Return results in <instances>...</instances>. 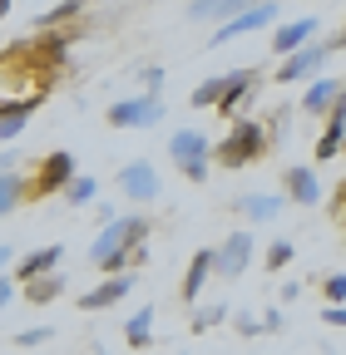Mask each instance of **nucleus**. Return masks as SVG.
Masks as SVG:
<instances>
[{
    "instance_id": "nucleus-14",
    "label": "nucleus",
    "mask_w": 346,
    "mask_h": 355,
    "mask_svg": "<svg viewBox=\"0 0 346 355\" xmlns=\"http://www.w3.org/2000/svg\"><path fill=\"white\" fill-rule=\"evenodd\" d=\"M129 291H134V272H124V277H104V282H94V286H90V296H79V311H109V306H119Z\"/></svg>"
},
{
    "instance_id": "nucleus-9",
    "label": "nucleus",
    "mask_w": 346,
    "mask_h": 355,
    "mask_svg": "<svg viewBox=\"0 0 346 355\" xmlns=\"http://www.w3.org/2000/svg\"><path fill=\"white\" fill-rule=\"evenodd\" d=\"M317 40H322V20H317V15L282 20V25L272 30V55H277V60H287V55L307 50V44H317Z\"/></svg>"
},
{
    "instance_id": "nucleus-18",
    "label": "nucleus",
    "mask_w": 346,
    "mask_h": 355,
    "mask_svg": "<svg viewBox=\"0 0 346 355\" xmlns=\"http://www.w3.org/2000/svg\"><path fill=\"white\" fill-rule=\"evenodd\" d=\"M124 340H129V350H149L158 336H154V306H139L134 316L124 321Z\"/></svg>"
},
{
    "instance_id": "nucleus-17",
    "label": "nucleus",
    "mask_w": 346,
    "mask_h": 355,
    "mask_svg": "<svg viewBox=\"0 0 346 355\" xmlns=\"http://www.w3.org/2000/svg\"><path fill=\"white\" fill-rule=\"evenodd\" d=\"M233 207H238L242 217H252V222H272V217L282 212V193H242Z\"/></svg>"
},
{
    "instance_id": "nucleus-13",
    "label": "nucleus",
    "mask_w": 346,
    "mask_h": 355,
    "mask_svg": "<svg viewBox=\"0 0 346 355\" xmlns=\"http://www.w3.org/2000/svg\"><path fill=\"white\" fill-rule=\"evenodd\" d=\"M213 282V247H198L188 257V272H183V286H179V301L183 306H198L203 301V286Z\"/></svg>"
},
{
    "instance_id": "nucleus-1",
    "label": "nucleus",
    "mask_w": 346,
    "mask_h": 355,
    "mask_svg": "<svg viewBox=\"0 0 346 355\" xmlns=\"http://www.w3.org/2000/svg\"><path fill=\"white\" fill-rule=\"evenodd\" d=\"M149 232H154V222H149L144 212H134V217H114L109 227H99V237L90 242L94 272H104V277L139 272V266L149 261Z\"/></svg>"
},
{
    "instance_id": "nucleus-42",
    "label": "nucleus",
    "mask_w": 346,
    "mask_h": 355,
    "mask_svg": "<svg viewBox=\"0 0 346 355\" xmlns=\"http://www.w3.org/2000/svg\"><path fill=\"white\" fill-rule=\"evenodd\" d=\"M341 153H346V148H341Z\"/></svg>"
},
{
    "instance_id": "nucleus-5",
    "label": "nucleus",
    "mask_w": 346,
    "mask_h": 355,
    "mask_svg": "<svg viewBox=\"0 0 346 355\" xmlns=\"http://www.w3.org/2000/svg\"><path fill=\"white\" fill-rule=\"evenodd\" d=\"M104 119H109V128H154V123H163V99L158 94H129V99H114Z\"/></svg>"
},
{
    "instance_id": "nucleus-11",
    "label": "nucleus",
    "mask_w": 346,
    "mask_h": 355,
    "mask_svg": "<svg viewBox=\"0 0 346 355\" xmlns=\"http://www.w3.org/2000/svg\"><path fill=\"white\" fill-rule=\"evenodd\" d=\"M282 202H297V207H322V183L312 168H287L282 173Z\"/></svg>"
},
{
    "instance_id": "nucleus-34",
    "label": "nucleus",
    "mask_w": 346,
    "mask_h": 355,
    "mask_svg": "<svg viewBox=\"0 0 346 355\" xmlns=\"http://www.w3.org/2000/svg\"><path fill=\"white\" fill-rule=\"evenodd\" d=\"M208 168H213V163H188V168H179V173L188 178V183H208Z\"/></svg>"
},
{
    "instance_id": "nucleus-32",
    "label": "nucleus",
    "mask_w": 346,
    "mask_h": 355,
    "mask_svg": "<svg viewBox=\"0 0 346 355\" xmlns=\"http://www.w3.org/2000/svg\"><path fill=\"white\" fill-rule=\"evenodd\" d=\"M297 296H302V282L292 277V282H282V291H277V306H292Z\"/></svg>"
},
{
    "instance_id": "nucleus-10",
    "label": "nucleus",
    "mask_w": 346,
    "mask_h": 355,
    "mask_svg": "<svg viewBox=\"0 0 346 355\" xmlns=\"http://www.w3.org/2000/svg\"><path fill=\"white\" fill-rule=\"evenodd\" d=\"M168 158L173 168H188V163H213V139L203 128H179L168 139Z\"/></svg>"
},
{
    "instance_id": "nucleus-24",
    "label": "nucleus",
    "mask_w": 346,
    "mask_h": 355,
    "mask_svg": "<svg viewBox=\"0 0 346 355\" xmlns=\"http://www.w3.org/2000/svg\"><path fill=\"white\" fill-rule=\"evenodd\" d=\"M74 15H84V6H79V0H65V6L40 10V15H35V30H40V35H50L55 25H65V20H74Z\"/></svg>"
},
{
    "instance_id": "nucleus-40",
    "label": "nucleus",
    "mask_w": 346,
    "mask_h": 355,
    "mask_svg": "<svg viewBox=\"0 0 346 355\" xmlns=\"http://www.w3.org/2000/svg\"><path fill=\"white\" fill-rule=\"evenodd\" d=\"M6 15H10V0H0V20H6Z\"/></svg>"
},
{
    "instance_id": "nucleus-4",
    "label": "nucleus",
    "mask_w": 346,
    "mask_h": 355,
    "mask_svg": "<svg viewBox=\"0 0 346 355\" xmlns=\"http://www.w3.org/2000/svg\"><path fill=\"white\" fill-rule=\"evenodd\" d=\"M331 50H336V35L307 44V50H297V55H287V60L272 69V79H277V84H312V79H322V64L331 60Z\"/></svg>"
},
{
    "instance_id": "nucleus-23",
    "label": "nucleus",
    "mask_w": 346,
    "mask_h": 355,
    "mask_svg": "<svg viewBox=\"0 0 346 355\" xmlns=\"http://www.w3.org/2000/svg\"><path fill=\"white\" fill-rule=\"evenodd\" d=\"M40 109V99H25V104H15L6 119H0V139H6V144H15L20 139V133H25V123H30V114Z\"/></svg>"
},
{
    "instance_id": "nucleus-26",
    "label": "nucleus",
    "mask_w": 346,
    "mask_h": 355,
    "mask_svg": "<svg viewBox=\"0 0 346 355\" xmlns=\"http://www.w3.org/2000/svg\"><path fill=\"white\" fill-rule=\"evenodd\" d=\"M292 257H297V247H292L287 237H277V242L263 252V266H267V272H287V266H292Z\"/></svg>"
},
{
    "instance_id": "nucleus-31",
    "label": "nucleus",
    "mask_w": 346,
    "mask_h": 355,
    "mask_svg": "<svg viewBox=\"0 0 346 355\" xmlns=\"http://www.w3.org/2000/svg\"><path fill=\"white\" fill-rule=\"evenodd\" d=\"M322 321L336 326V331H346V306H322Z\"/></svg>"
},
{
    "instance_id": "nucleus-3",
    "label": "nucleus",
    "mask_w": 346,
    "mask_h": 355,
    "mask_svg": "<svg viewBox=\"0 0 346 355\" xmlns=\"http://www.w3.org/2000/svg\"><path fill=\"white\" fill-rule=\"evenodd\" d=\"M74 178H79V173H74V153H65V148L45 153V158L35 163V178H30V202H45V198L65 193Z\"/></svg>"
},
{
    "instance_id": "nucleus-25",
    "label": "nucleus",
    "mask_w": 346,
    "mask_h": 355,
    "mask_svg": "<svg viewBox=\"0 0 346 355\" xmlns=\"http://www.w3.org/2000/svg\"><path fill=\"white\" fill-rule=\"evenodd\" d=\"M65 202H69V207H90V202H99V178H74V183L65 188Z\"/></svg>"
},
{
    "instance_id": "nucleus-8",
    "label": "nucleus",
    "mask_w": 346,
    "mask_h": 355,
    "mask_svg": "<svg viewBox=\"0 0 346 355\" xmlns=\"http://www.w3.org/2000/svg\"><path fill=\"white\" fill-rule=\"evenodd\" d=\"M119 193L134 202V207H149V202H158V173H154V163L149 158H134V163H124L119 168Z\"/></svg>"
},
{
    "instance_id": "nucleus-19",
    "label": "nucleus",
    "mask_w": 346,
    "mask_h": 355,
    "mask_svg": "<svg viewBox=\"0 0 346 355\" xmlns=\"http://www.w3.org/2000/svg\"><path fill=\"white\" fill-rule=\"evenodd\" d=\"M30 202V178L20 173H0V217H10L15 207Z\"/></svg>"
},
{
    "instance_id": "nucleus-37",
    "label": "nucleus",
    "mask_w": 346,
    "mask_h": 355,
    "mask_svg": "<svg viewBox=\"0 0 346 355\" xmlns=\"http://www.w3.org/2000/svg\"><path fill=\"white\" fill-rule=\"evenodd\" d=\"M114 217H119V212H114L109 202H94V222H99V227H109V222H114Z\"/></svg>"
},
{
    "instance_id": "nucleus-33",
    "label": "nucleus",
    "mask_w": 346,
    "mask_h": 355,
    "mask_svg": "<svg viewBox=\"0 0 346 355\" xmlns=\"http://www.w3.org/2000/svg\"><path fill=\"white\" fill-rule=\"evenodd\" d=\"M0 173H20V148H0Z\"/></svg>"
},
{
    "instance_id": "nucleus-16",
    "label": "nucleus",
    "mask_w": 346,
    "mask_h": 355,
    "mask_svg": "<svg viewBox=\"0 0 346 355\" xmlns=\"http://www.w3.org/2000/svg\"><path fill=\"white\" fill-rule=\"evenodd\" d=\"M238 84V69H228V74H213V79H203L198 89H193V109H218L223 99H228V89Z\"/></svg>"
},
{
    "instance_id": "nucleus-2",
    "label": "nucleus",
    "mask_w": 346,
    "mask_h": 355,
    "mask_svg": "<svg viewBox=\"0 0 346 355\" xmlns=\"http://www.w3.org/2000/svg\"><path fill=\"white\" fill-rule=\"evenodd\" d=\"M272 153V139H267V123L263 119H238L228 128V139L213 144V163H223V168H252V163H263Z\"/></svg>"
},
{
    "instance_id": "nucleus-27",
    "label": "nucleus",
    "mask_w": 346,
    "mask_h": 355,
    "mask_svg": "<svg viewBox=\"0 0 346 355\" xmlns=\"http://www.w3.org/2000/svg\"><path fill=\"white\" fill-rule=\"evenodd\" d=\"M322 291H327V306H346V272H327Z\"/></svg>"
},
{
    "instance_id": "nucleus-41",
    "label": "nucleus",
    "mask_w": 346,
    "mask_h": 355,
    "mask_svg": "<svg viewBox=\"0 0 346 355\" xmlns=\"http://www.w3.org/2000/svg\"><path fill=\"white\" fill-rule=\"evenodd\" d=\"M341 227H346V217H341Z\"/></svg>"
},
{
    "instance_id": "nucleus-38",
    "label": "nucleus",
    "mask_w": 346,
    "mask_h": 355,
    "mask_svg": "<svg viewBox=\"0 0 346 355\" xmlns=\"http://www.w3.org/2000/svg\"><path fill=\"white\" fill-rule=\"evenodd\" d=\"M15 261V247H6V242H0V277H6V266Z\"/></svg>"
},
{
    "instance_id": "nucleus-28",
    "label": "nucleus",
    "mask_w": 346,
    "mask_h": 355,
    "mask_svg": "<svg viewBox=\"0 0 346 355\" xmlns=\"http://www.w3.org/2000/svg\"><path fill=\"white\" fill-rule=\"evenodd\" d=\"M45 340H55V326H30V331H20V336H15V345H20V350H35V345H45Z\"/></svg>"
},
{
    "instance_id": "nucleus-6",
    "label": "nucleus",
    "mask_w": 346,
    "mask_h": 355,
    "mask_svg": "<svg viewBox=\"0 0 346 355\" xmlns=\"http://www.w3.org/2000/svg\"><path fill=\"white\" fill-rule=\"evenodd\" d=\"M252 232L247 227H238V232H228L218 247H213V277H223V282H238L242 272H247V261H252Z\"/></svg>"
},
{
    "instance_id": "nucleus-21",
    "label": "nucleus",
    "mask_w": 346,
    "mask_h": 355,
    "mask_svg": "<svg viewBox=\"0 0 346 355\" xmlns=\"http://www.w3.org/2000/svg\"><path fill=\"white\" fill-rule=\"evenodd\" d=\"M20 296H25L30 306H50V301H60V296H65V277H60V272H55V277H40V282L20 286Z\"/></svg>"
},
{
    "instance_id": "nucleus-39",
    "label": "nucleus",
    "mask_w": 346,
    "mask_h": 355,
    "mask_svg": "<svg viewBox=\"0 0 346 355\" xmlns=\"http://www.w3.org/2000/svg\"><path fill=\"white\" fill-rule=\"evenodd\" d=\"M336 50H346V25H341V35H336Z\"/></svg>"
},
{
    "instance_id": "nucleus-22",
    "label": "nucleus",
    "mask_w": 346,
    "mask_h": 355,
    "mask_svg": "<svg viewBox=\"0 0 346 355\" xmlns=\"http://www.w3.org/2000/svg\"><path fill=\"white\" fill-rule=\"evenodd\" d=\"M238 10H242V0H188V15L193 20H223V15L233 20Z\"/></svg>"
},
{
    "instance_id": "nucleus-20",
    "label": "nucleus",
    "mask_w": 346,
    "mask_h": 355,
    "mask_svg": "<svg viewBox=\"0 0 346 355\" xmlns=\"http://www.w3.org/2000/svg\"><path fill=\"white\" fill-rule=\"evenodd\" d=\"M223 321H233V306L228 301H213V306H193V316H188V331L193 336H203V331H213V326H223Z\"/></svg>"
},
{
    "instance_id": "nucleus-15",
    "label": "nucleus",
    "mask_w": 346,
    "mask_h": 355,
    "mask_svg": "<svg viewBox=\"0 0 346 355\" xmlns=\"http://www.w3.org/2000/svg\"><path fill=\"white\" fill-rule=\"evenodd\" d=\"M336 94H341V79H331V74L312 79L307 89H302V114H317V119H327V114H331V104H336Z\"/></svg>"
},
{
    "instance_id": "nucleus-36",
    "label": "nucleus",
    "mask_w": 346,
    "mask_h": 355,
    "mask_svg": "<svg viewBox=\"0 0 346 355\" xmlns=\"http://www.w3.org/2000/svg\"><path fill=\"white\" fill-rule=\"evenodd\" d=\"M15 301V277H0V311Z\"/></svg>"
},
{
    "instance_id": "nucleus-12",
    "label": "nucleus",
    "mask_w": 346,
    "mask_h": 355,
    "mask_svg": "<svg viewBox=\"0 0 346 355\" xmlns=\"http://www.w3.org/2000/svg\"><path fill=\"white\" fill-rule=\"evenodd\" d=\"M60 257H65L60 242H55V247H35L30 257H20V261H15V286H30V282H40V277H55V272H60Z\"/></svg>"
},
{
    "instance_id": "nucleus-29",
    "label": "nucleus",
    "mask_w": 346,
    "mask_h": 355,
    "mask_svg": "<svg viewBox=\"0 0 346 355\" xmlns=\"http://www.w3.org/2000/svg\"><path fill=\"white\" fill-rule=\"evenodd\" d=\"M233 326H238V336H247V340H252V336H263V316H252L247 306L233 311Z\"/></svg>"
},
{
    "instance_id": "nucleus-35",
    "label": "nucleus",
    "mask_w": 346,
    "mask_h": 355,
    "mask_svg": "<svg viewBox=\"0 0 346 355\" xmlns=\"http://www.w3.org/2000/svg\"><path fill=\"white\" fill-rule=\"evenodd\" d=\"M263 331H282V306H267L263 311Z\"/></svg>"
},
{
    "instance_id": "nucleus-7",
    "label": "nucleus",
    "mask_w": 346,
    "mask_h": 355,
    "mask_svg": "<svg viewBox=\"0 0 346 355\" xmlns=\"http://www.w3.org/2000/svg\"><path fill=\"white\" fill-rule=\"evenodd\" d=\"M277 6L272 0H257V6H242L233 20H223L218 30H213V44H228V40H242V35H257V30H267V25H277Z\"/></svg>"
},
{
    "instance_id": "nucleus-30",
    "label": "nucleus",
    "mask_w": 346,
    "mask_h": 355,
    "mask_svg": "<svg viewBox=\"0 0 346 355\" xmlns=\"http://www.w3.org/2000/svg\"><path fill=\"white\" fill-rule=\"evenodd\" d=\"M139 79H144V94H158V89H163V69H158V64L139 69Z\"/></svg>"
}]
</instances>
